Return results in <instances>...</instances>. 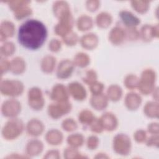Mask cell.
Listing matches in <instances>:
<instances>
[{
	"label": "cell",
	"instance_id": "obj_1",
	"mask_svg": "<svg viewBox=\"0 0 159 159\" xmlns=\"http://www.w3.org/2000/svg\"><path fill=\"white\" fill-rule=\"evenodd\" d=\"M47 37V30L44 25L37 20H29L19 28V41L24 47L35 50L39 48Z\"/></svg>",
	"mask_w": 159,
	"mask_h": 159
},
{
	"label": "cell",
	"instance_id": "obj_2",
	"mask_svg": "<svg viewBox=\"0 0 159 159\" xmlns=\"http://www.w3.org/2000/svg\"><path fill=\"white\" fill-rule=\"evenodd\" d=\"M22 129V125L19 127L16 123L11 122L7 124L3 130V135L4 137L13 138L18 135Z\"/></svg>",
	"mask_w": 159,
	"mask_h": 159
},
{
	"label": "cell",
	"instance_id": "obj_3",
	"mask_svg": "<svg viewBox=\"0 0 159 159\" xmlns=\"http://www.w3.org/2000/svg\"><path fill=\"white\" fill-rule=\"evenodd\" d=\"M121 16L124 19V21H125V22L127 23L128 24L134 25L138 23V19H136L135 17L132 16L130 13L124 12L121 14Z\"/></svg>",
	"mask_w": 159,
	"mask_h": 159
},
{
	"label": "cell",
	"instance_id": "obj_4",
	"mask_svg": "<svg viewBox=\"0 0 159 159\" xmlns=\"http://www.w3.org/2000/svg\"><path fill=\"white\" fill-rule=\"evenodd\" d=\"M12 26L9 24V23H7V22H4V24H2V26H1V27H2V28H4V29H11V27H12ZM7 33V34H8V36L9 35H11V31H9V30H7L6 32H5V33Z\"/></svg>",
	"mask_w": 159,
	"mask_h": 159
},
{
	"label": "cell",
	"instance_id": "obj_5",
	"mask_svg": "<svg viewBox=\"0 0 159 159\" xmlns=\"http://www.w3.org/2000/svg\"><path fill=\"white\" fill-rule=\"evenodd\" d=\"M12 44L11 43H6V45H4L3 47H4V48H7V49H9V47H11V45ZM4 53L5 54H7V55H9V53L11 54V52L9 50H6L4 52Z\"/></svg>",
	"mask_w": 159,
	"mask_h": 159
}]
</instances>
